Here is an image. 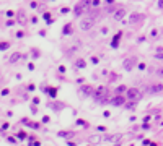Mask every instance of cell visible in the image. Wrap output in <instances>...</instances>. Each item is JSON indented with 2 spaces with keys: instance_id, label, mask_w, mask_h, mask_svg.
<instances>
[{
  "instance_id": "cell-1",
  "label": "cell",
  "mask_w": 163,
  "mask_h": 146,
  "mask_svg": "<svg viewBox=\"0 0 163 146\" xmlns=\"http://www.w3.org/2000/svg\"><path fill=\"white\" fill-rule=\"evenodd\" d=\"M93 26H95V18H93V16H86V18H83L82 21H80V28H82L83 31L91 29Z\"/></svg>"
},
{
  "instance_id": "cell-2",
  "label": "cell",
  "mask_w": 163,
  "mask_h": 146,
  "mask_svg": "<svg viewBox=\"0 0 163 146\" xmlns=\"http://www.w3.org/2000/svg\"><path fill=\"white\" fill-rule=\"evenodd\" d=\"M139 96H140V91H139L137 88H129L126 91V97H127V99H131V101H137Z\"/></svg>"
},
{
  "instance_id": "cell-3",
  "label": "cell",
  "mask_w": 163,
  "mask_h": 146,
  "mask_svg": "<svg viewBox=\"0 0 163 146\" xmlns=\"http://www.w3.org/2000/svg\"><path fill=\"white\" fill-rule=\"evenodd\" d=\"M126 13H127V12H126V8L119 7V8H117L116 12L113 13V20H114V21H121V20H122L124 16H126Z\"/></svg>"
},
{
  "instance_id": "cell-4",
  "label": "cell",
  "mask_w": 163,
  "mask_h": 146,
  "mask_svg": "<svg viewBox=\"0 0 163 146\" xmlns=\"http://www.w3.org/2000/svg\"><path fill=\"white\" fill-rule=\"evenodd\" d=\"M147 91L150 93V94L161 93V91H163V85H160V83H158V85H152V86H148V88H147Z\"/></svg>"
},
{
  "instance_id": "cell-5",
  "label": "cell",
  "mask_w": 163,
  "mask_h": 146,
  "mask_svg": "<svg viewBox=\"0 0 163 146\" xmlns=\"http://www.w3.org/2000/svg\"><path fill=\"white\" fill-rule=\"evenodd\" d=\"M134 65H136V58H126V60H124V63H122V67H124V70L131 71L134 68Z\"/></svg>"
},
{
  "instance_id": "cell-6",
  "label": "cell",
  "mask_w": 163,
  "mask_h": 146,
  "mask_svg": "<svg viewBox=\"0 0 163 146\" xmlns=\"http://www.w3.org/2000/svg\"><path fill=\"white\" fill-rule=\"evenodd\" d=\"M126 99L127 97H124V96H116V97H113L109 102L113 104V106H122V104L126 102Z\"/></svg>"
},
{
  "instance_id": "cell-7",
  "label": "cell",
  "mask_w": 163,
  "mask_h": 146,
  "mask_svg": "<svg viewBox=\"0 0 163 146\" xmlns=\"http://www.w3.org/2000/svg\"><path fill=\"white\" fill-rule=\"evenodd\" d=\"M20 58H21V54L20 52H13L12 55H10V58H8V62L10 63H15V62H18Z\"/></svg>"
},
{
  "instance_id": "cell-8",
  "label": "cell",
  "mask_w": 163,
  "mask_h": 146,
  "mask_svg": "<svg viewBox=\"0 0 163 146\" xmlns=\"http://www.w3.org/2000/svg\"><path fill=\"white\" fill-rule=\"evenodd\" d=\"M139 20H142V15H140V13H132V15H131V18H129V23L136 24Z\"/></svg>"
},
{
  "instance_id": "cell-9",
  "label": "cell",
  "mask_w": 163,
  "mask_h": 146,
  "mask_svg": "<svg viewBox=\"0 0 163 146\" xmlns=\"http://www.w3.org/2000/svg\"><path fill=\"white\" fill-rule=\"evenodd\" d=\"M83 10H86V8H85V7H83V5H82V3H78V5H77V7H75V10H74V13H75V16H80V15H82V13H83Z\"/></svg>"
},
{
  "instance_id": "cell-10",
  "label": "cell",
  "mask_w": 163,
  "mask_h": 146,
  "mask_svg": "<svg viewBox=\"0 0 163 146\" xmlns=\"http://www.w3.org/2000/svg\"><path fill=\"white\" fill-rule=\"evenodd\" d=\"M72 31H74V26H72V23H67V24L64 26V31H62V33H64L65 36H67V34H70V33H72Z\"/></svg>"
},
{
  "instance_id": "cell-11",
  "label": "cell",
  "mask_w": 163,
  "mask_h": 146,
  "mask_svg": "<svg viewBox=\"0 0 163 146\" xmlns=\"http://www.w3.org/2000/svg\"><path fill=\"white\" fill-rule=\"evenodd\" d=\"M82 93L85 96H90V94H93V88H91V86H83V88H82Z\"/></svg>"
},
{
  "instance_id": "cell-12",
  "label": "cell",
  "mask_w": 163,
  "mask_h": 146,
  "mask_svg": "<svg viewBox=\"0 0 163 146\" xmlns=\"http://www.w3.org/2000/svg\"><path fill=\"white\" fill-rule=\"evenodd\" d=\"M119 138H121V135H114V136H106L105 140L109 141V143H114V141H119Z\"/></svg>"
},
{
  "instance_id": "cell-13",
  "label": "cell",
  "mask_w": 163,
  "mask_h": 146,
  "mask_svg": "<svg viewBox=\"0 0 163 146\" xmlns=\"http://www.w3.org/2000/svg\"><path fill=\"white\" fill-rule=\"evenodd\" d=\"M18 23H21V24L26 23V18H25V13L23 12H18Z\"/></svg>"
},
{
  "instance_id": "cell-14",
  "label": "cell",
  "mask_w": 163,
  "mask_h": 146,
  "mask_svg": "<svg viewBox=\"0 0 163 146\" xmlns=\"http://www.w3.org/2000/svg\"><path fill=\"white\" fill-rule=\"evenodd\" d=\"M59 136L67 138V136H74V133H72V131H59Z\"/></svg>"
},
{
  "instance_id": "cell-15",
  "label": "cell",
  "mask_w": 163,
  "mask_h": 146,
  "mask_svg": "<svg viewBox=\"0 0 163 146\" xmlns=\"http://www.w3.org/2000/svg\"><path fill=\"white\" fill-rule=\"evenodd\" d=\"M121 34H122V33H117L116 36H114V39H113V47H117V41L121 39Z\"/></svg>"
},
{
  "instance_id": "cell-16",
  "label": "cell",
  "mask_w": 163,
  "mask_h": 146,
  "mask_svg": "<svg viewBox=\"0 0 163 146\" xmlns=\"http://www.w3.org/2000/svg\"><path fill=\"white\" fill-rule=\"evenodd\" d=\"M75 67H77V68H83V67H85V60H82V58H78V60L75 62Z\"/></svg>"
},
{
  "instance_id": "cell-17",
  "label": "cell",
  "mask_w": 163,
  "mask_h": 146,
  "mask_svg": "<svg viewBox=\"0 0 163 146\" xmlns=\"http://www.w3.org/2000/svg\"><path fill=\"white\" fill-rule=\"evenodd\" d=\"M8 47H10L8 42H2V46H0V49H2V50H5V49H8Z\"/></svg>"
},
{
  "instance_id": "cell-18",
  "label": "cell",
  "mask_w": 163,
  "mask_h": 146,
  "mask_svg": "<svg viewBox=\"0 0 163 146\" xmlns=\"http://www.w3.org/2000/svg\"><path fill=\"white\" fill-rule=\"evenodd\" d=\"M116 91H117V93H119V94H121V93H124V91H127V89H126V86H119V88H117V89H116Z\"/></svg>"
},
{
  "instance_id": "cell-19",
  "label": "cell",
  "mask_w": 163,
  "mask_h": 146,
  "mask_svg": "<svg viewBox=\"0 0 163 146\" xmlns=\"http://www.w3.org/2000/svg\"><path fill=\"white\" fill-rule=\"evenodd\" d=\"M77 123L82 125V127H86V122H83V120H77Z\"/></svg>"
},
{
  "instance_id": "cell-20",
  "label": "cell",
  "mask_w": 163,
  "mask_h": 146,
  "mask_svg": "<svg viewBox=\"0 0 163 146\" xmlns=\"http://www.w3.org/2000/svg\"><path fill=\"white\" fill-rule=\"evenodd\" d=\"M23 36H25V33H21V31H18V33H16V37H18V39H20V37H23Z\"/></svg>"
},
{
  "instance_id": "cell-21",
  "label": "cell",
  "mask_w": 163,
  "mask_h": 146,
  "mask_svg": "<svg viewBox=\"0 0 163 146\" xmlns=\"http://www.w3.org/2000/svg\"><path fill=\"white\" fill-rule=\"evenodd\" d=\"M95 141H100V136H91V143H95Z\"/></svg>"
},
{
  "instance_id": "cell-22",
  "label": "cell",
  "mask_w": 163,
  "mask_h": 146,
  "mask_svg": "<svg viewBox=\"0 0 163 146\" xmlns=\"http://www.w3.org/2000/svg\"><path fill=\"white\" fill-rule=\"evenodd\" d=\"M158 8L163 10V0H158Z\"/></svg>"
},
{
  "instance_id": "cell-23",
  "label": "cell",
  "mask_w": 163,
  "mask_h": 146,
  "mask_svg": "<svg viewBox=\"0 0 163 146\" xmlns=\"http://www.w3.org/2000/svg\"><path fill=\"white\" fill-rule=\"evenodd\" d=\"M100 5V0H93V7H98Z\"/></svg>"
},
{
  "instance_id": "cell-24",
  "label": "cell",
  "mask_w": 163,
  "mask_h": 146,
  "mask_svg": "<svg viewBox=\"0 0 163 146\" xmlns=\"http://www.w3.org/2000/svg\"><path fill=\"white\" fill-rule=\"evenodd\" d=\"M150 36H152V37H157V36H158V34H157V31L153 29V31H152V34H150Z\"/></svg>"
},
{
  "instance_id": "cell-25",
  "label": "cell",
  "mask_w": 163,
  "mask_h": 146,
  "mask_svg": "<svg viewBox=\"0 0 163 146\" xmlns=\"http://www.w3.org/2000/svg\"><path fill=\"white\" fill-rule=\"evenodd\" d=\"M157 58H160V60H163V54H157Z\"/></svg>"
},
{
  "instance_id": "cell-26",
  "label": "cell",
  "mask_w": 163,
  "mask_h": 146,
  "mask_svg": "<svg viewBox=\"0 0 163 146\" xmlns=\"http://www.w3.org/2000/svg\"><path fill=\"white\" fill-rule=\"evenodd\" d=\"M158 75H160V76H163V68H160V70H158Z\"/></svg>"
},
{
  "instance_id": "cell-27",
  "label": "cell",
  "mask_w": 163,
  "mask_h": 146,
  "mask_svg": "<svg viewBox=\"0 0 163 146\" xmlns=\"http://www.w3.org/2000/svg\"><path fill=\"white\" fill-rule=\"evenodd\" d=\"M106 2H109V3H111V2H113V0H106Z\"/></svg>"
}]
</instances>
